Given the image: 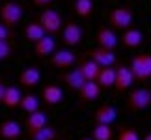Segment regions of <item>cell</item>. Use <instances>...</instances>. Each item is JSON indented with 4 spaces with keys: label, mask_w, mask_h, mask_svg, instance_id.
<instances>
[{
    "label": "cell",
    "mask_w": 151,
    "mask_h": 140,
    "mask_svg": "<svg viewBox=\"0 0 151 140\" xmlns=\"http://www.w3.org/2000/svg\"><path fill=\"white\" fill-rule=\"evenodd\" d=\"M132 21H134V15H132V9L129 6H119V8H114L108 15V25L112 30H129Z\"/></svg>",
    "instance_id": "1"
},
{
    "label": "cell",
    "mask_w": 151,
    "mask_h": 140,
    "mask_svg": "<svg viewBox=\"0 0 151 140\" xmlns=\"http://www.w3.org/2000/svg\"><path fill=\"white\" fill-rule=\"evenodd\" d=\"M131 73L132 77L140 82H146L151 79V52H144V54H138L131 60Z\"/></svg>",
    "instance_id": "2"
},
{
    "label": "cell",
    "mask_w": 151,
    "mask_h": 140,
    "mask_svg": "<svg viewBox=\"0 0 151 140\" xmlns=\"http://www.w3.org/2000/svg\"><path fill=\"white\" fill-rule=\"evenodd\" d=\"M147 107H151V90L134 88L129 92V97H127V108L129 110L140 112V110H146Z\"/></svg>",
    "instance_id": "3"
},
{
    "label": "cell",
    "mask_w": 151,
    "mask_h": 140,
    "mask_svg": "<svg viewBox=\"0 0 151 140\" xmlns=\"http://www.w3.org/2000/svg\"><path fill=\"white\" fill-rule=\"evenodd\" d=\"M22 13H24V9H22L21 4L6 2V4H2V8H0V21H2V25L6 28H13L15 25L21 22Z\"/></svg>",
    "instance_id": "4"
},
{
    "label": "cell",
    "mask_w": 151,
    "mask_h": 140,
    "mask_svg": "<svg viewBox=\"0 0 151 140\" xmlns=\"http://www.w3.org/2000/svg\"><path fill=\"white\" fill-rule=\"evenodd\" d=\"M37 22L43 26V30H45L47 36H54V34H58L63 28V19H62V15L58 13L56 9H45V11H41Z\"/></svg>",
    "instance_id": "5"
},
{
    "label": "cell",
    "mask_w": 151,
    "mask_h": 140,
    "mask_svg": "<svg viewBox=\"0 0 151 140\" xmlns=\"http://www.w3.org/2000/svg\"><path fill=\"white\" fill-rule=\"evenodd\" d=\"M75 62H77V56L69 49H58L50 56V64L56 69H71L75 66Z\"/></svg>",
    "instance_id": "6"
},
{
    "label": "cell",
    "mask_w": 151,
    "mask_h": 140,
    "mask_svg": "<svg viewBox=\"0 0 151 140\" xmlns=\"http://www.w3.org/2000/svg\"><path fill=\"white\" fill-rule=\"evenodd\" d=\"M134 82V77H132L129 66H123V64H119L118 67H116V80H114V90L116 92H127L132 86Z\"/></svg>",
    "instance_id": "7"
},
{
    "label": "cell",
    "mask_w": 151,
    "mask_h": 140,
    "mask_svg": "<svg viewBox=\"0 0 151 140\" xmlns=\"http://www.w3.org/2000/svg\"><path fill=\"white\" fill-rule=\"evenodd\" d=\"M95 39H97V47H101L104 51H112V52L119 43L116 32L110 26H101L99 30H97V34H95Z\"/></svg>",
    "instance_id": "8"
},
{
    "label": "cell",
    "mask_w": 151,
    "mask_h": 140,
    "mask_svg": "<svg viewBox=\"0 0 151 140\" xmlns=\"http://www.w3.org/2000/svg\"><path fill=\"white\" fill-rule=\"evenodd\" d=\"M82 41V28L78 25H75L73 21H69L67 25H63L62 28V43L67 47H75Z\"/></svg>",
    "instance_id": "9"
},
{
    "label": "cell",
    "mask_w": 151,
    "mask_h": 140,
    "mask_svg": "<svg viewBox=\"0 0 151 140\" xmlns=\"http://www.w3.org/2000/svg\"><path fill=\"white\" fill-rule=\"evenodd\" d=\"M88 56H90V60H93L99 67H114L116 60H118L112 51H104L101 47H95V49L88 51Z\"/></svg>",
    "instance_id": "10"
},
{
    "label": "cell",
    "mask_w": 151,
    "mask_h": 140,
    "mask_svg": "<svg viewBox=\"0 0 151 140\" xmlns=\"http://www.w3.org/2000/svg\"><path fill=\"white\" fill-rule=\"evenodd\" d=\"M116 118H118V110H116L112 105H101L97 107V110L93 112V120L95 123H103V125H112Z\"/></svg>",
    "instance_id": "11"
},
{
    "label": "cell",
    "mask_w": 151,
    "mask_h": 140,
    "mask_svg": "<svg viewBox=\"0 0 151 140\" xmlns=\"http://www.w3.org/2000/svg\"><path fill=\"white\" fill-rule=\"evenodd\" d=\"M39 80H41V71L36 66H28L19 73V84L24 88H34L39 84Z\"/></svg>",
    "instance_id": "12"
},
{
    "label": "cell",
    "mask_w": 151,
    "mask_h": 140,
    "mask_svg": "<svg viewBox=\"0 0 151 140\" xmlns=\"http://www.w3.org/2000/svg\"><path fill=\"white\" fill-rule=\"evenodd\" d=\"M45 125H49V123H47V114H45L43 110H36V112L28 114V118L24 121V127H26L28 135H32V133H36L39 129H43Z\"/></svg>",
    "instance_id": "13"
},
{
    "label": "cell",
    "mask_w": 151,
    "mask_h": 140,
    "mask_svg": "<svg viewBox=\"0 0 151 140\" xmlns=\"http://www.w3.org/2000/svg\"><path fill=\"white\" fill-rule=\"evenodd\" d=\"M41 97H43L45 105L54 107V105L62 103V99H63V90L60 88V86H56V84H49V86H45V88L41 90Z\"/></svg>",
    "instance_id": "14"
},
{
    "label": "cell",
    "mask_w": 151,
    "mask_h": 140,
    "mask_svg": "<svg viewBox=\"0 0 151 140\" xmlns=\"http://www.w3.org/2000/svg\"><path fill=\"white\" fill-rule=\"evenodd\" d=\"M56 51V41L52 36H45L43 39H39L37 43H34V52L39 58H47L52 56V52Z\"/></svg>",
    "instance_id": "15"
},
{
    "label": "cell",
    "mask_w": 151,
    "mask_h": 140,
    "mask_svg": "<svg viewBox=\"0 0 151 140\" xmlns=\"http://www.w3.org/2000/svg\"><path fill=\"white\" fill-rule=\"evenodd\" d=\"M78 99H80V103H91V101H95L97 97L101 95V88H99V84L97 82H84V86L80 88L78 92Z\"/></svg>",
    "instance_id": "16"
},
{
    "label": "cell",
    "mask_w": 151,
    "mask_h": 140,
    "mask_svg": "<svg viewBox=\"0 0 151 140\" xmlns=\"http://www.w3.org/2000/svg\"><path fill=\"white\" fill-rule=\"evenodd\" d=\"M22 135V129L21 125L17 123L15 120H6L0 123V136L6 138V140H17Z\"/></svg>",
    "instance_id": "17"
},
{
    "label": "cell",
    "mask_w": 151,
    "mask_h": 140,
    "mask_svg": "<svg viewBox=\"0 0 151 140\" xmlns=\"http://www.w3.org/2000/svg\"><path fill=\"white\" fill-rule=\"evenodd\" d=\"M62 79H63V82L67 84V88H69V90H73V92H78V90L84 86V82H86L78 67L69 69L67 73H63V77H62Z\"/></svg>",
    "instance_id": "18"
},
{
    "label": "cell",
    "mask_w": 151,
    "mask_h": 140,
    "mask_svg": "<svg viewBox=\"0 0 151 140\" xmlns=\"http://www.w3.org/2000/svg\"><path fill=\"white\" fill-rule=\"evenodd\" d=\"M78 69H80V73H82V77H84L86 82H95L97 77H99V71H101V67L97 66L93 60H90V58L84 60V62H80Z\"/></svg>",
    "instance_id": "19"
},
{
    "label": "cell",
    "mask_w": 151,
    "mask_h": 140,
    "mask_svg": "<svg viewBox=\"0 0 151 140\" xmlns=\"http://www.w3.org/2000/svg\"><path fill=\"white\" fill-rule=\"evenodd\" d=\"M114 80H116V67H101L95 82L99 84L101 90H110L114 88Z\"/></svg>",
    "instance_id": "20"
},
{
    "label": "cell",
    "mask_w": 151,
    "mask_h": 140,
    "mask_svg": "<svg viewBox=\"0 0 151 140\" xmlns=\"http://www.w3.org/2000/svg\"><path fill=\"white\" fill-rule=\"evenodd\" d=\"M142 41H144V34L140 30H136V28H129V30H125L123 36H121V43L125 47H129V49L140 47Z\"/></svg>",
    "instance_id": "21"
},
{
    "label": "cell",
    "mask_w": 151,
    "mask_h": 140,
    "mask_svg": "<svg viewBox=\"0 0 151 140\" xmlns=\"http://www.w3.org/2000/svg\"><path fill=\"white\" fill-rule=\"evenodd\" d=\"M21 99H22V93L19 88L15 86H6V93H4V99H2V105L8 108H15L21 105Z\"/></svg>",
    "instance_id": "22"
},
{
    "label": "cell",
    "mask_w": 151,
    "mask_h": 140,
    "mask_svg": "<svg viewBox=\"0 0 151 140\" xmlns=\"http://www.w3.org/2000/svg\"><path fill=\"white\" fill-rule=\"evenodd\" d=\"M24 36H26V39H28L30 43H37L39 39H43L47 34H45L43 26L39 25L37 21H32V22H28L26 28H24Z\"/></svg>",
    "instance_id": "23"
},
{
    "label": "cell",
    "mask_w": 151,
    "mask_h": 140,
    "mask_svg": "<svg viewBox=\"0 0 151 140\" xmlns=\"http://www.w3.org/2000/svg\"><path fill=\"white\" fill-rule=\"evenodd\" d=\"M93 0H75L73 2V9L75 13H77L78 17H82V19H86V17H90L91 13H93Z\"/></svg>",
    "instance_id": "24"
},
{
    "label": "cell",
    "mask_w": 151,
    "mask_h": 140,
    "mask_svg": "<svg viewBox=\"0 0 151 140\" xmlns=\"http://www.w3.org/2000/svg\"><path fill=\"white\" fill-rule=\"evenodd\" d=\"M19 107L24 110V112L32 114V112H36V110H39V99H37V95H34V93H26V95H22Z\"/></svg>",
    "instance_id": "25"
},
{
    "label": "cell",
    "mask_w": 151,
    "mask_h": 140,
    "mask_svg": "<svg viewBox=\"0 0 151 140\" xmlns=\"http://www.w3.org/2000/svg\"><path fill=\"white\" fill-rule=\"evenodd\" d=\"M56 136H58V133H56V129L52 125H45L43 129L32 133V135H28L30 140H54Z\"/></svg>",
    "instance_id": "26"
},
{
    "label": "cell",
    "mask_w": 151,
    "mask_h": 140,
    "mask_svg": "<svg viewBox=\"0 0 151 140\" xmlns=\"http://www.w3.org/2000/svg\"><path fill=\"white\" fill-rule=\"evenodd\" d=\"M91 138L93 140H110L112 138V129H110V125L95 123L93 131H91Z\"/></svg>",
    "instance_id": "27"
},
{
    "label": "cell",
    "mask_w": 151,
    "mask_h": 140,
    "mask_svg": "<svg viewBox=\"0 0 151 140\" xmlns=\"http://www.w3.org/2000/svg\"><path fill=\"white\" fill-rule=\"evenodd\" d=\"M118 140H140V136H138L136 131L129 129V127H123V129L119 131V135H118Z\"/></svg>",
    "instance_id": "28"
},
{
    "label": "cell",
    "mask_w": 151,
    "mask_h": 140,
    "mask_svg": "<svg viewBox=\"0 0 151 140\" xmlns=\"http://www.w3.org/2000/svg\"><path fill=\"white\" fill-rule=\"evenodd\" d=\"M11 54V45L8 41H0V60H6Z\"/></svg>",
    "instance_id": "29"
},
{
    "label": "cell",
    "mask_w": 151,
    "mask_h": 140,
    "mask_svg": "<svg viewBox=\"0 0 151 140\" xmlns=\"http://www.w3.org/2000/svg\"><path fill=\"white\" fill-rule=\"evenodd\" d=\"M9 38H11L9 28H6L4 25H0V41H8Z\"/></svg>",
    "instance_id": "30"
},
{
    "label": "cell",
    "mask_w": 151,
    "mask_h": 140,
    "mask_svg": "<svg viewBox=\"0 0 151 140\" xmlns=\"http://www.w3.org/2000/svg\"><path fill=\"white\" fill-rule=\"evenodd\" d=\"M54 0H34V4L39 6V8H47V6H50Z\"/></svg>",
    "instance_id": "31"
},
{
    "label": "cell",
    "mask_w": 151,
    "mask_h": 140,
    "mask_svg": "<svg viewBox=\"0 0 151 140\" xmlns=\"http://www.w3.org/2000/svg\"><path fill=\"white\" fill-rule=\"evenodd\" d=\"M4 93H6V84L4 80L0 79V105H2V99H4Z\"/></svg>",
    "instance_id": "32"
},
{
    "label": "cell",
    "mask_w": 151,
    "mask_h": 140,
    "mask_svg": "<svg viewBox=\"0 0 151 140\" xmlns=\"http://www.w3.org/2000/svg\"><path fill=\"white\" fill-rule=\"evenodd\" d=\"M142 140H151V133H147V135H146V136H144Z\"/></svg>",
    "instance_id": "33"
},
{
    "label": "cell",
    "mask_w": 151,
    "mask_h": 140,
    "mask_svg": "<svg viewBox=\"0 0 151 140\" xmlns=\"http://www.w3.org/2000/svg\"><path fill=\"white\" fill-rule=\"evenodd\" d=\"M82 140H93V138H90V136H88V138H82Z\"/></svg>",
    "instance_id": "34"
}]
</instances>
